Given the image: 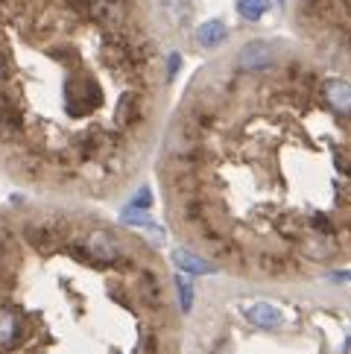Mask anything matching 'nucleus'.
Wrapping results in <instances>:
<instances>
[{
  "label": "nucleus",
  "instance_id": "2",
  "mask_svg": "<svg viewBox=\"0 0 351 354\" xmlns=\"http://www.w3.org/2000/svg\"><path fill=\"white\" fill-rule=\"evenodd\" d=\"M0 354H182L161 252L82 202L3 208Z\"/></svg>",
  "mask_w": 351,
  "mask_h": 354
},
{
  "label": "nucleus",
  "instance_id": "3",
  "mask_svg": "<svg viewBox=\"0 0 351 354\" xmlns=\"http://www.w3.org/2000/svg\"><path fill=\"white\" fill-rule=\"evenodd\" d=\"M173 263H176V267H182L184 272H193V275L214 272V267H211L202 255H196V252H191V249H176L173 252Z\"/></svg>",
  "mask_w": 351,
  "mask_h": 354
},
{
  "label": "nucleus",
  "instance_id": "6",
  "mask_svg": "<svg viewBox=\"0 0 351 354\" xmlns=\"http://www.w3.org/2000/svg\"><path fill=\"white\" fill-rule=\"evenodd\" d=\"M267 9H269V0H237V12H240V18H246V21L263 18Z\"/></svg>",
  "mask_w": 351,
  "mask_h": 354
},
{
  "label": "nucleus",
  "instance_id": "5",
  "mask_svg": "<svg viewBox=\"0 0 351 354\" xmlns=\"http://www.w3.org/2000/svg\"><path fill=\"white\" fill-rule=\"evenodd\" d=\"M249 319L263 328H275V325H281V310L267 305V301H258L255 308H249Z\"/></svg>",
  "mask_w": 351,
  "mask_h": 354
},
{
  "label": "nucleus",
  "instance_id": "1",
  "mask_svg": "<svg viewBox=\"0 0 351 354\" xmlns=\"http://www.w3.org/2000/svg\"><path fill=\"white\" fill-rule=\"evenodd\" d=\"M184 100L158 141L173 234L214 270L296 284L348 261L345 77L234 62Z\"/></svg>",
  "mask_w": 351,
  "mask_h": 354
},
{
  "label": "nucleus",
  "instance_id": "4",
  "mask_svg": "<svg viewBox=\"0 0 351 354\" xmlns=\"http://www.w3.org/2000/svg\"><path fill=\"white\" fill-rule=\"evenodd\" d=\"M225 39H229V30H225V24H220V21H208V24H202V27L196 30V41L202 44L205 50L220 47Z\"/></svg>",
  "mask_w": 351,
  "mask_h": 354
}]
</instances>
